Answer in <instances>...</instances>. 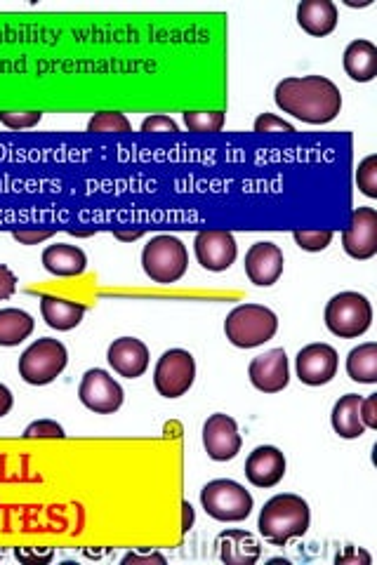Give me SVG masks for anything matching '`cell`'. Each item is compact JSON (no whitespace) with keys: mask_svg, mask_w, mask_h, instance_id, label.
Instances as JSON below:
<instances>
[{"mask_svg":"<svg viewBox=\"0 0 377 565\" xmlns=\"http://www.w3.org/2000/svg\"><path fill=\"white\" fill-rule=\"evenodd\" d=\"M196 361L189 351L170 349L158 358L154 387L163 398H180L194 387Z\"/></svg>","mask_w":377,"mask_h":565,"instance_id":"obj_8","label":"cell"},{"mask_svg":"<svg viewBox=\"0 0 377 565\" xmlns=\"http://www.w3.org/2000/svg\"><path fill=\"white\" fill-rule=\"evenodd\" d=\"M41 314H43V321L48 323L52 330L69 332L81 325L83 316H85V307L78 302H69V299H62L55 295H43Z\"/></svg>","mask_w":377,"mask_h":565,"instance_id":"obj_23","label":"cell"},{"mask_svg":"<svg viewBox=\"0 0 377 565\" xmlns=\"http://www.w3.org/2000/svg\"><path fill=\"white\" fill-rule=\"evenodd\" d=\"M194 252L205 271L222 274L236 262L238 245L234 234H229L227 229H205L194 238Z\"/></svg>","mask_w":377,"mask_h":565,"instance_id":"obj_10","label":"cell"},{"mask_svg":"<svg viewBox=\"0 0 377 565\" xmlns=\"http://www.w3.org/2000/svg\"><path fill=\"white\" fill-rule=\"evenodd\" d=\"M248 377L262 394H279L290 382V365L286 349H271L255 356L248 365Z\"/></svg>","mask_w":377,"mask_h":565,"instance_id":"obj_13","label":"cell"},{"mask_svg":"<svg viewBox=\"0 0 377 565\" xmlns=\"http://www.w3.org/2000/svg\"><path fill=\"white\" fill-rule=\"evenodd\" d=\"M142 132L144 135H158V132H170V135H175V132H180V128H177L173 118L158 113V116H151L142 123Z\"/></svg>","mask_w":377,"mask_h":565,"instance_id":"obj_33","label":"cell"},{"mask_svg":"<svg viewBox=\"0 0 377 565\" xmlns=\"http://www.w3.org/2000/svg\"><path fill=\"white\" fill-rule=\"evenodd\" d=\"M347 375L349 380L359 384L377 382V344L366 342L361 347L349 351L347 356Z\"/></svg>","mask_w":377,"mask_h":565,"instance_id":"obj_25","label":"cell"},{"mask_svg":"<svg viewBox=\"0 0 377 565\" xmlns=\"http://www.w3.org/2000/svg\"><path fill=\"white\" fill-rule=\"evenodd\" d=\"M201 504L205 514L215 521L238 523L253 514L255 500L241 483L231 481V478H215L203 485Z\"/></svg>","mask_w":377,"mask_h":565,"instance_id":"obj_5","label":"cell"},{"mask_svg":"<svg viewBox=\"0 0 377 565\" xmlns=\"http://www.w3.org/2000/svg\"><path fill=\"white\" fill-rule=\"evenodd\" d=\"M55 231H26V229H19V231H12V238L19 241L22 245H38L43 241H48L52 238Z\"/></svg>","mask_w":377,"mask_h":565,"instance_id":"obj_36","label":"cell"},{"mask_svg":"<svg viewBox=\"0 0 377 565\" xmlns=\"http://www.w3.org/2000/svg\"><path fill=\"white\" fill-rule=\"evenodd\" d=\"M43 267L45 271H50L52 276L59 278H71V276H81L85 267H88V257L85 252L78 248V245H48L43 250Z\"/></svg>","mask_w":377,"mask_h":565,"instance_id":"obj_20","label":"cell"},{"mask_svg":"<svg viewBox=\"0 0 377 565\" xmlns=\"http://www.w3.org/2000/svg\"><path fill=\"white\" fill-rule=\"evenodd\" d=\"M342 64H345L347 76L356 83H370L377 76V45L370 41H352L347 45L345 57H342Z\"/></svg>","mask_w":377,"mask_h":565,"instance_id":"obj_22","label":"cell"},{"mask_svg":"<svg viewBox=\"0 0 377 565\" xmlns=\"http://www.w3.org/2000/svg\"><path fill=\"white\" fill-rule=\"evenodd\" d=\"M356 184H359L361 194L368 198H377V156L370 154L359 163L356 170Z\"/></svg>","mask_w":377,"mask_h":565,"instance_id":"obj_29","label":"cell"},{"mask_svg":"<svg viewBox=\"0 0 377 565\" xmlns=\"http://www.w3.org/2000/svg\"><path fill=\"white\" fill-rule=\"evenodd\" d=\"M184 125L189 132L196 135H215L224 128V113L222 111H187L184 113Z\"/></svg>","mask_w":377,"mask_h":565,"instance_id":"obj_27","label":"cell"},{"mask_svg":"<svg viewBox=\"0 0 377 565\" xmlns=\"http://www.w3.org/2000/svg\"><path fill=\"white\" fill-rule=\"evenodd\" d=\"M361 420H363V427H366V429H377V394L363 398Z\"/></svg>","mask_w":377,"mask_h":565,"instance_id":"obj_35","label":"cell"},{"mask_svg":"<svg viewBox=\"0 0 377 565\" xmlns=\"http://www.w3.org/2000/svg\"><path fill=\"white\" fill-rule=\"evenodd\" d=\"M342 248L354 259H370L377 255V210L356 208L352 222L342 231Z\"/></svg>","mask_w":377,"mask_h":565,"instance_id":"obj_14","label":"cell"},{"mask_svg":"<svg viewBox=\"0 0 377 565\" xmlns=\"http://www.w3.org/2000/svg\"><path fill=\"white\" fill-rule=\"evenodd\" d=\"M123 563H165V558L161 554H128Z\"/></svg>","mask_w":377,"mask_h":565,"instance_id":"obj_39","label":"cell"},{"mask_svg":"<svg viewBox=\"0 0 377 565\" xmlns=\"http://www.w3.org/2000/svg\"><path fill=\"white\" fill-rule=\"evenodd\" d=\"M337 365H340L337 351L323 342L307 344L295 358L297 377L307 387H323V384L333 382V377L337 375Z\"/></svg>","mask_w":377,"mask_h":565,"instance_id":"obj_12","label":"cell"},{"mask_svg":"<svg viewBox=\"0 0 377 565\" xmlns=\"http://www.w3.org/2000/svg\"><path fill=\"white\" fill-rule=\"evenodd\" d=\"M373 323V307L361 292H340L328 302L326 307V328L335 337L356 339L366 335Z\"/></svg>","mask_w":377,"mask_h":565,"instance_id":"obj_7","label":"cell"},{"mask_svg":"<svg viewBox=\"0 0 377 565\" xmlns=\"http://www.w3.org/2000/svg\"><path fill=\"white\" fill-rule=\"evenodd\" d=\"M33 328V316L24 309H0V347H17L31 337Z\"/></svg>","mask_w":377,"mask_h":565,"instance_id":"obj_24","label":"cell"},{"mask_svg":"<svg viewBox=\"0 0 377 565\" xmlns=\"http://www.w3.org/2000/svg\"><path fill=\"white\" fill-rule=\"evenodd\" d=\"M41 121V111H0V123L10 130H31Z\"/></svg>","mask_w":377,"mask_h":565,"instance_id":"obj_30","label":"cell"},{"mask_svg":"<svg viewBox=\"0 0 377 565\" xmlns=\"http://www.w3.org/2000/svg\"><path fill=\"white\" fill-rule=\"evenodd\" d=\"M274 102L283 113L309 125L333 123L342 111L340 88L323 76L286 78L276 85Z\"/></svg>","mask_w":377,"mask_h":565,"instance_id":"obj_1","label":"cell"},{"mask_svg":"<svg viewBox=\"0 0 377 565\" xmlns=\"http://www.w3.org/2000/svg\"><path fill=\"white\" fill-rule=\"evenodd\" d=\"M189 252L180 238L154 236L142 250V269L158 285H173L187 274Z\"/></svg>","mask_w":377,"mask_h":565,"instance_id":"obj_4","label":"cell"},{"mask_svg":"<svg viewBox=\"0 0 377 565\" xmlns=\"http://www.w3.org/2000/svg\"><path fill=\"white\" fill-rule=\"evenodd\" d=\"M335 563L337 565H359V563L370 565V556L366 554V551H361L356 547H347L345 554H337Z\"/></svg>","mask_w":377,"mask_h":565,"instance_id":"obj_37","label":"cell"},{"mask_svg":"<svg viewBox=\"0 0 377 565\" xmlns=\"http://www.w3.org/2000/svg\"><path fill=\"white\" fill-rule=\"evenodd\" d=\"M15 556L19 558V561H26V563H31V561H38V563H48L50 558H52V551H45V554H36V551H29V549H15Z\"/></svg>","mask_w":377,"mask_h":565,"instance_id":"obj_38","label":"cell"},{"mask_svg":"<svg viewBox=\"0 0 377 565\" xmlns=\"http://www.w3.org/2000/svg\"><path fill=\"white\" fill-rule=\"evenodd\" d=\"M255 132L257 135H274V132H283V135H293L295 128L288 121L276 116V113H260L255 118Z\"/></svg>","mask_w":377,"mask_h":565,"instance_id":"obj_31","label":"cell"},{"mask_svg":"<svg viewBox=\"0 0 377 565\" xmlns=\"http://www.w3.org/2000/svg\"><path fill=\"white\" fill-rule=\"evenodd\" d=\"M64 429L62 424L52 422V420H38L26 427V431L22 434V438L31 441V438H64Z\"/></svg>","mask_w":377,"mask_h":565,"instance_id":"obj_32","label":"cell"},{"mask_svg":"<svg viewBox=\"0 0 377 565\" xmlns=\"http://www.w3.org/2000/svg\"><path fill=\"white\" fill-rule=\"evenodd\" d=\"M297 24L309 36L323 38L335 31L337 26V8L330 0H302L297 5Z\"/></svg>","mask_w":377,"mask_h":565,"instance_id":"obj_19","label":"cell"},{"mask_svg":"<svg viewBox=\"0 0 377 565\" xmlns=\"http://www.w3.org/2000/svg\"><path fill=\"white\" fill-rule=\"evenodd\" d=\"M293 238L302 250L323 252L330 245V241H333V231H330V229H316V231L297 229V231H293Z\"/></svg>","mask_w":377,"mask_h":565,"instance_id":"obj_28","label":"cell"},{"mask_svg":"<svg viewBox=\"0 0 377 565\" xmlns=\"http://www.w3.org/2000/svg\"><path fill=\"white\" fill-rule=\"evenodd\" d=\"M88 132L90 135H128V132H132V125L123 113L102 111L90 118Z\"/></svg>","mask_w":377,"mask_h":565,"instance_id":"obj_26","label":"cell"},{"mask_svg":"<svg viewBox=\"0 0 377 565\" xmlns=\"http://www.w3.org/2000/svg\"><path fill=\"white\" fill-rule=\"evenodd\" d=\"M182 509H184V521H182V530L184 533H189L191 528H194V521H196V516H194V507H191L189 502H184L182 504Z\"/></svg>","mask_w":377,"mask_h":565,"instance_id":"obj_41","label":"cell"},{"mask_svg":"<svg viewBox=\"0 0 377 565\" xmlns=\"http://www.w3.org/2000/svg\"><path fill=\"white\" fill-rule=\"evenodd\" d=\"M217 556L227 565H253L260 561L262 547L248 530H224L215 540Z\"/></svg>","mask_w":377,"mask_h":565,"instance_id":"obj_18","label":"cell"},{"mask_svg":"<svg viewBox=\"0 0 377 565\" xmlns=\"http://www.w3.org/2000/svg\"><path fill=\"white\" fill-rule=\"evenodd\" d=\"M142 236V231H135V234H121V231H118L116 234V238H121V241H135V238H140Z\"/></svg>","mask_w":377,"mask_h":565,"instance_id":"obj_42","label":"cell"},{"mask_svg":"<svg viewBox=\"0 0 377 565\" xmlns=\"http://www.w3.org/2000/svg\"><path fill=\"white\" fill-rule=\"evenodd\" d=\"M12 405H15V398H12V391L5 387V384H0V417H5L8 412L12 410Z\"/></svg>","mask_w":377,"mask_h":565,"instance_id":"obj_40","label":"cell"},{"mask_svg":"<svg viewBox=\"0 0 377 565\" xmlns=\"http://www.w3.org/2000/svg\"><path fill=\"white\" fill-rule=\"evenodd\" d=\"M107 361L121 377L137 380L149 370V349L142 339L121 337L114 339L107 351Z\"/></svg>","mask_w":377,"mask_h":565,"instance_id":"obj_17","label":"cell"},{"mask_svg":"<svg viewBox=\"0 0 377 565\" xmlns=\"http://www.w3.org/2000/svg\"><path fill=\"white\" fill-rule=\"evenodd\" d=\"M78 398L85 408L97 412V415H114L123 405V387L118 384L107 370L92 368L83 375Z\"/></svg>","mask_w":377,"mask_h":565,"instance_id":"obj_9","label":"cell"},{"mask_svg":"<svg viewBox=\"0 0 377 565\" xmlns=\"http://www.w3.org/2000/svg\"><path fill=\"white\" fill-rule=\"evenodd\" d=\"M15 292H17V276L12 274L5 264H0V302L10 299Z\"/></svg>","mask_w":377,"mask_h":565,"instance_id":"obj_34","label":"cell"},{"mask_svg":"<svg viewBox=\"0 0 377 565\" xmlns=\"http://www.w3.org/2000/svg\"><path fill=\"white\" fill-rule=\"evenodd\" d=\"M286 476V457L274 445H260L248 455L246 478L255 488H274Z\"/></svg>","mask_w":377,"mask_h":565,"instance_id":"obj_16","label":"cell"},{"mask_svg":"<svg viewBox=\"0 0 377 565\" xmlns=\"http://www.w3.org/2000/svg\"><path fill=\"white\" fill-rule=\"evenodd\" d=\"M279 332V316L262 304H241L231 309L224 321V335L238 349H255L274 339Z\"/></svg>","mask_w":377,"mask_h":565,"instance_id":"obj_3","label":"cell"},{"mask_svg":"<svg viewBox=\"0 0 377 565\" xmlns=\"http://www.w3.org/2000/svg\"><path fill=\"white\" fill-rule=\"evenodd\" d=\"M312 511L300 495H274L260 511L257 528L264 540L274 547H286L290 540L307 535Z\"/></svg>","mask_w":377,"mask_h":565,"instance_id":"obj_2","label":"cell"},{"mask_svg":"<svg viewBox=\"0 0 377 565\" xmlns=\"http://www.w3.org/2000/svg\"><path fill=\"white\" fill-rule=\"evenodd\" d=\"M243 438L238 434V424L234 417L215 412L203 424V448L210 460L229 462L241 452Z\"/></svg>","mask_w":377,"mask_h":565,"instance_id":"obj_11","label":"cell"},{"mask_svg":"<svg viewBox=\"0 0 377 565\" xmlns=\"http://www.w3.org/2000/svg\"><path fill=\"white\" fill-rule=\"evenodd\" d=\"M66 363H69V351L64 344L59 339L43 337L19 356V377L31 387H45L62 375Z\"/></svg>","mask_w":377,"mask_h":565,"instance_id":"obj_6","label":"cell"},{"mask_svg":"<svg viewBox=\"0 0 377 565\" xmlns=\"http://www.w3.org/2000/svg\"><path fill=\"white\" fill-rule=\"evenodd\" d=\"M283 252L279 245L262 241L246 252V276L257 288H271L283 276Z\"/></svg>","mask_w":377,"mask_h":565,"instance_id":"obj_15","label":"cell"},{"mask_svg":"<svg viewBox=\"0 0 377 565\" xmlns=\"http://www.w3.org/2000/svg\"><path fill=\"white\" fill-rule=\"evenodd\" d=\"M361 403L363 396L359 394H345L333 405V415H330V424H333L335 434L345 441H354L366 434L361 420Z\"/></svg>","mask_w":377,"mask_h":565,"instance_id":"obj_21","label":"cell"}]
</instances>
